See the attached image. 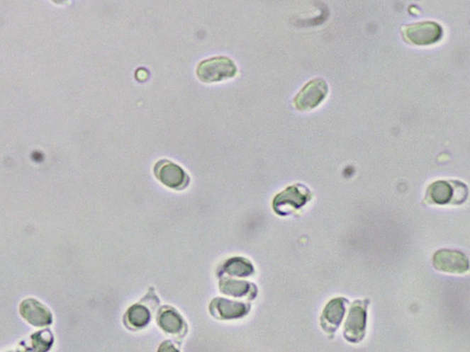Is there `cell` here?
<instances>
[{
  "label": "cell",
  "instance_id": "6da1fadb",
  "mask_svg": "<svg viewBox=\"0 0 470 352\" xmlns=\"http://www.w3.org/2000/svg\"><path fill=\"white\" fill-rule=\"evenodd\" d=\"M468 198V187L458 181H437L428 187L425 201L430 204H463Z\"/></svg>",
  "mask_w": 470,
  "mask_h": 352
},
{
  "label": "cell",
  "instance_id": "7a4b0ae2",
  "mask_svg": "<svg viewBox=\"0 0 470 352\" xmlns=\"http://www.w3.org/2000/svg\"><path fill=\"white\" fill-rule=\"evenodd\" d=\"M196 74L201 82L218 83L235 79L237 67L230 57H213L198 63Z\"/></svg>",
  "mask_w": 470,
  "mask_h": 352
},
{
  "label": "cell",
  "instance_id": "3957f363",
  "mask_svg": "<svg viewBox=\"0 0 470 352\" xmlns=\"http://www.w3.org/2000/svg\"><path fill=\"white\" fill-rule=\"evenodd\" d=\"M313 198L310 190L301 184L288 187L273 200V209L279 215H288L305 206Z\"/></svg>",
  "mask_w": 470,
  "mask_h": 352
},
{
  "label": "cell",
  "instance_id": "277c9868",
  "mask_svg": "<svg viewBox=\"0 0 470 352\" xmlns=\"http://www.w3.org/2000/svg\"><path fill=\"white\" fill-rule=\"evenodd\" d=\"M328 93V86L325 80L317 79L306 84L293 99V106L299 111H310L325 100Z\"/></svg>",
  "mask_w": 470,
  "mask_h": 352
},
{
  "label": "cell",
  "instance_id": "5b68a950",
  "mask_svg": "<svg viewBox=\"0 0 470 352\" xmlns=\"http://www.w3.org/2000/svg\"><path fill=\"white\" fill-rule=\"evenodd\" d=\"M403 38L412 45L425 46L437 43L442 38L443 30L435 22H420L406 25L402 30Z\"/></svg>",
  "mask_w": 470,
  "mask_h": 352
},
{
  "label": "cell",
  "instance_id": "8992f818",
  "mask_svg": "<svg viewBox=\"0 0 470 352\" xmlns=\"http://www.w3.org/2000/svg\"><path fill=\"white\" fill-rule=\"evenodd\" d=\"M366 301L354 302L349 311L345 325V337L349 342L357 343L364 339L366 323H367V305Z\"/></svg>",
  "mask_w": 470,
  "mask_h": 352
},
{
  "label": "cell",
  "instance_id": "52a82bcc",
  "mask_svg": "<svg viewBox=\"0 0 470 352\" xmlns=\"http://www.w3.org/2000/svg\"><path fill=\"white\" fill-rule=\"evenodd\" d=\"M155 176L164 186L174 190H183L189 184V176L180 166L169 160L155 164Z\"/></svg>",
  "mask_w": 470,
  "mask_h": 352
},
{
  "label": "cell",
  "instance_id": "ba28073f",
  "mask_svg": "<svg viewBox=\"0 0 470 352\" xmlns=\"http://www.w3.org/2000/svg\"><path fill=\"white\" fill-rule=\"evenodd\" d=\"M434 266L440 272L465 273L469 269V259L459 251L442 249L434 255Z\"/></svg>",
  "mask_w": 470,
  "mask_h": 352
},
{
  "label": "cell",
  "instance_id": "9c48e42d",
  "mask_svg": "<svg viewBox=\"0 0 470 352\" xmlns=\"http://www.w3.org/2000/svg\"><path fill=\"white\" fill-rule=\"evenodd\" d=\"M20 314L35 327H45L53 322V316L48 308L35 299L24 300L20 305Z\"/></svg>",
  "mask_w": 470,
  "mask_h": 352
},
{
  "label": "cell",
  "instance_id": "30bf717a",
  "mask_svg": "<svg viewBox=\"0 0 470 352\" xmlns=\"http://www.w3.org/2000/svg\"><path fill=\"white\" fill-rule=\"evenodd\" d=\"M210 312L219 319H240L250 312V305L230 300L216 298L210 305Z\"/></svg>",
  "mask_w": 470,
  "mask_h": 352
},
{
  "label": "cell",
  "instance_id": "8fae6325",
  "mask_svg": "<svg viewBox=\"0 0 470 352\" xmlns=\"http://www.w3.org/2000/svg\"><path fill=\"white\" fill-rule=\"evenodd\" d=\"M348 302V300L345 298H335L328 302L321 317V326L324 331L330 334L335 333L341 325Z\"/></svg>",
  "mask_w": 470,
  "mask_h": 352
},
{
  "label": "cell",
  "instance_id": "7c38bea8",
  "mask_svg": "<svg viewBox=\"0 0 470 352\" xmlns=\"http://www.w3.org/2000/svg\"><path fill=\"white\" fill-rule=\"evenodd\" d=\"M157 323L164 331L169 334L186 333V326L181 314L172 307H163L157 316Z\"/></svg>",
  "mask_w": 470,
  "mask_h": 352
},
{
  "label": "cell",
  "instance_id": "4fadbf2b",
  "mask_svg": "<svg viewBox=\"0 0 470 352\" xmlns=\"http://www.w3.org/2000/svg\"><path fill=\"white\" fill-rule=\"evenodd\" d=\"M219 288L223 294L233 297H250L254 298L257 295V288L254 285L250 284L249 282L239 281L235 279H222L219 283Z\"/></svg>",
  "mask_w": 470,
  "mask_h": 352
},
{
  "label": "cell",
  "instance_id": "5bb4252c",
  "mask_svg": "<svg viewBox=\"0 0 470 352\" xmlns=\"http://www.w3.org/2000/svg\"><path fill=\"white\" fill-rule=\"evenodd\" d=\"M151 312L148 308L141 305H135L130 307L125 314V322L130 327L141 329L146 327L151 322Z\"/></svg>",
  "mask_w": 470,
  "mask_h": 352
},
{
  "label": "cell",
  "instance_id": "9a60e30c",
  "mask_svg": "<svg viewBox=\"0 0 470 352\" xmlns=\"http://www.w3.org/2000/svg\"><path fill=\"white\" fill-rule=\"evenodd\" d=\"M223 273L230 276L247 277L254 273L252 262L243 258H233L225 262Z\"/></svg>",
  "mask_w": 470,
  "mask_h": 352
},
{
  "label": "cell",
  "instance_id": "2e32d148",
  "mask_svg": "<svg viewBox=\"0 0 470 352\" xmlns=\"http://www.w3.org/2000/svg\"><path fill=\"white\" fill-rule=\"evenodd\" d=\"M53 336L48 330L40 331V333L34 334L31 336V342H33V347L36 351H45L51 347L53 343Z\"/></svg>",
  "mask_w": 470,
  "mask_h": 352
},
{
  "label": "cell",
  "instance_id": "e0dca14e",
  "mask_svg": "<svg viewBox=\"0 0 470 352\" xmlns=\"http://www.w3.org/2000/svg\"><path fill=\"white\" fill-rule=\"evenodd\" d=\"M54 1H56L57 3H62L65 2V0H54Z\"/></svg>",
  "mask_w": 470,
  "mask_h": 352
}]
</instances>
